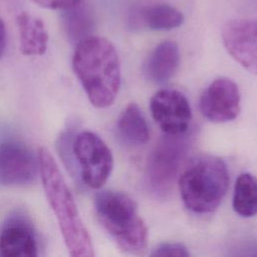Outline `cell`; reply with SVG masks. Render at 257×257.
<instances>
[{
  "label": "cell",
  "mask_w": 257,
  "mask_h": 257,
  "mask_svg": "<svg viewBox=\"0 0 257 257\" xmlns=\"http://www.w3.org/2000/svg\"><path fill=\"white\" fill-rule=\"evenodd\" d=\"M72 67L91 104L111 105L120 86V64L113 44L106 38L87 35L74 49Z\"/></svg>",
  "instance_id": "1"
},
{
  "label": "cell",
  "mask_w": 257,
  "mask_h": 257,
  "mask_svg": "<svg viewBox=\"0 0 257 257\" xmlns=\"http://www.w3.org/2000/svg\"><path fill=\"white\" fill-rule=\"evenodd\" d=\"M39 173L47 201L56 217L65 246L73 257L94 256L93 246L72 193L55 159L44 147L38 150Z\"/></svg>",
  "instance_id": "2"
},
{
  "label": "cell",
  "mask_w": 257,
  "mask_h": 257,
  "mask_svg": "<svg viewBox=\"0 0 257 257\" xmlns=\"http://www.w3.org/2000/svg\"><path fill=\"white\" fill-rule=\"evenodd\" d=\"M94 210L102 228L122 251L134 255L145 253L148 228L128 195L110 190L99 192L94 197Z\"/></svg>",
  "instance_id": "3"
},
{
  "label": "cell",
  "mask_w": 257,
  "mask_h": 257,
  "mask_svg": "<svg viewBox=\"0 0 257 257\" xmlns=\"http://www.w3.org/2000/svg\"><path fill=\"white\" fill-rule=\"evenodd\" d=\"M229 186L225 163L205 156L190 163L179 179V189L186 207L197 214H207L218 208Z\"/></svg>",
  "instance_id": "4"
},
{
  "label": "cell",
  "mask_w": 257,
  "mask_h": 257,
  "mask_svg": "<svg viewBox=\"0 0 257 257\" xmlns=\"http://www.w3.org/2000/svg\"><path fill=\"white\" fill-rule=\"evenodd\" d=\"M165 135L156 145L147 168L150 189L153 193L162 196L171 190L189 149L185 134Z\"/></svg>",
  "instance_id": "5"
},
{
  "label": "cell",
  "mask_w": 257,
  "mask_h": 257,
  "mask_svg": "<svg viewBox=\"0 0 257 257\" xmlns=\"http://www.w3.org/2000/svg\"><path fill=\"white\" fill-rule=\"evenodd\" d=\"M73 155L82 182L91 189L101 188L110 176L113 158L106 144L92 132H82L73 141Z\"/></svg>",
  "instance_id": "6"
},
{
  "label": "cell",
  "mask_w": 257,
  "mask_h": 257,
  "mask_svg": "<svg viewBox=\"0 0 257 257\" xmlns=\"http://www.w3.org/2000/svg\"><path fill=\"white\" fill-rule=\"evenodd\" d=\"M39 172L38 158L29 147L18 141L0 144V183L25 186L33 183Z\"/></svg>",
  "instance_id": "7"
},
{
  "label": "cell",
  "mask_w": 257,
  "mask_h": 257,
  "mask_svg": "<svg viewBox=\"0 0 257 257\" xmlns=\"http://www.w3.org/2000/svg\"><path fill=\"white\" fill-rule=\"evenodd\" d=\"M228 53L246 70L257 74V20L231 19L221 31Z\"/></svg>",
  "instance_id": "8"
},
{
  "label": "cell",
  "mask_w": 257,
  "mask_h": 257,
  "mask_svg": "<svg viewBox=\"0 0 257 257\" xmlns=\"http://www.w3.org/2000/svg\"><path fill=\"white\" fill-rule=\"evenodd\" d=\"M240 92L237 84L228 77L214 79L200 98L202 114L213 122L233 120L240 113Z\"/></svg>",
  "instance_id": "9"
},
{
  "label": "cell",
  "mask_w": 257,
  "mask_h": 257,
  "mask_svg": "<svg viewBox=\"0 0 257 257\" xmlns=\"http://www.w3.org/2000/svg\"><path fill=\"white\" fill-rule=\"evenodd\" d=\"M151 112L162 131L167 135L186 134L192 118L187 97L174 89L159 90L150 103Z\"/></svg>",
  "instance_id": "10"
},
{
  "label": "cell",
  "mask_w": 257,
  "mask_h": 257,
  "mask_svg": "<svg viewBox=\"0 0 257 257\" xmlns=\"http://www.w3.org/2000/svg\"><path fill=\"white\" fill-rule=\"evenodd\" d=\"M38 245L32 225L24 218H9L0 229L1 257H34Z\"/></svg>",
  "instance_id": "11"
},
{
  "label": "cell",
  "mask_w": 257,
  "mask_h": 257,
  "mask_svg": "<svg viewBox=\"0 0 257 257\" xmlns=\"http://www.w3.org/2000/svg\"><path fill=\"white\" fill-rule=\"evenodd\" d=\"M130 21L133 28L171 30L183 24L184 15L172 5L159 3L138 8Z\"/></svg>",
  "instance_id": "12"
},
{
  "label": "cell",
  "mask_w": 257,
  "mask_h": 257,
  "mask_svg": "<svg viewBox=\"0 0 257 257\" xmlns=\"http://www.w3.org/2000/svg\"><path fill=\"white\" fill-rule=\"evenodd\" d=\"M180 63V50L176 42L163 41L149 55L145 64L147 77L155 83L168 81L177 71Z\"/></svg>",
  "instance_id": "13"
},
{
  "label": "cell",
  "mask_w": 257,
  "mask_h": 257,
  "mask_svg": "<svg viewBox=\"0 0 257 257\" xmlns=\"http://www.w3.org/2000/svg\"><path fill=\"white\" fill-rule=\"evenodd\" d=\"M16 23L20 52L27 56L44 54L47 49L48 33L43 21L28 12H20L16 17Z\"/></svg>",
  "instance_id": "14"
},
{
  "label": "cell",
  "mask_w": 257,
  "mask_h": 257,
  "mask_svg": "<svg viewBox=\"0 0 257 257\" xmlns=\"http://www.w3.org/2000/svg\"><path fill=\"white\" fill-rule=\"evenodd\" d=\"M117 131L121 139L131 145H143L150 138L146 118L136 103H130L120 113Z\"/></svg>",
  "instance_id": "15"
},
{
  "label": "cell",
  "mask_w": 257,
  "mask_h": 257,
  "mask_svg": "<svg viewBox=\"0 0 257 257\" xmlns=\"http://www.w3.org/2000/svg\"><path fill=\"white\" fill-rule=\"evenodd\" d=\"M233 209L242 217L257 215V178L249 173L241 174L235 183Z\"/></svg>",
  "instance_id": "16"
},
{
  "label": "cell",
  "mask_w": 257,
  "mask_h": 257,
  "mask_svg": "<svg viewBox=\"0 0 257 257\" xmlns=\"http://www.w3.org/2000/svg\"><path fill=\"white\" fill-rule=\"evenodd\" d=\"M190 255L187 247L181 243H163L151 253V256L188 257Z\"/></svg>",
  "instance_id": "17"
},
{
  "label": "cell",
  "mask_w": 257,
  "mask_h": 257,
  "mask_svg": "<svg viewBox=\"0 0 257 257\" xmlns=\"http://www.w3.org/2000/svg\"><path fill=\"white\" fill-rule=\"evenodd\" d=\"M38 6L50 10H71L79 7L83 0H33Z\"/></svg>",
  "instance_id": "18"
},
{
  "label": "cell",
  "mask_w": 257,
  "mask_h": 257,
  "mask_svg": "<svg viewBox=\"0 0 257 257\" xmlns=\"http://www.w3.org/2000/svg\"><path fill=\"white\" fill-rule=\"evenodd\" d=\"M6 42H7V34H6V27L5 23L0 18V57L2 56L5 47H6Z\"/></svg>",
  "instance_id": "19"
}]
</instances>
